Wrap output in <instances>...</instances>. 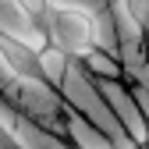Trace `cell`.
Listing matches in <instances>:
<instances>
[{"label": "cell", "instance_id": "obj_1", "mask_svg": "<svg viewBox=\"0 0 149 149\" xmlns=\"http://www.w3.org/2000/svg\"><path fill=\"white\" fill-rule=\"evenodd\" d=\"M43 32H46L50 46L64 57H85L100 46L96 18L82 7H71V4H50V11L43 18Z\"/></svg>", "mask_w": 149, "mask_h": 149}, {"label": "cell", "instance_id": "obj_2", "mask_svg": "<svg viewBox=\"0 0 149 149\" xmlns=\"http://www.w3.org/2000/svg\"><path fill=\"white\" fill-rule=\"evenodd\" d=\"M0 64H4L14 78H22V82H43L46 78L39 50L29 39L14 36L11 29H0Z\"/></svg>", "mask_w": 149, "mask_h": 149}, {"label": "cell", "instance_id": "obj_3", "mask_svg": "<svg viewBox=\"0 0 149 149\" xmlns=\"http://www.w3.org/2000/svg\"><path fill=\"white\" fill-rule=\"evenodd\" d=\"M121 4L135 29H149V0H121Z\"/></svg>", "mask_w": 149, "mask_h": 149}, {"label": "cell", "instance_id": "obj_4", "mask_svg": "<svg viewBox=\"0 0 149 149\" xmlns=\"http://www.w3.org/2000/svg\"><path fill=\"white\" fill-rule=\"evenodd\" d=\"M50 4H53V0H14V7L22 11V14L29 18L32 25H36V22H43V18H46V11H50Z\"/></svg>", "mask_w": 149, "mask_h": 149}, {"label": "cell", "instance_id": "obj_5", "mask_svg": "<svg viewBox=\"0 0 149 149\" xmlns=\"http://www.w3.org/2000/svg\"><path fill=\"white\" fill-rule=\"evenodd\" d=\"M0 149H22L18 139H14V128H7L4 121H0Z\"/></svg>", "mask_w": 149, "mask_h": 149}]
</instances>
